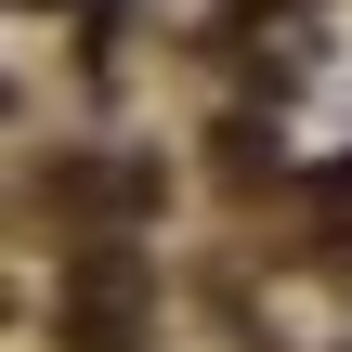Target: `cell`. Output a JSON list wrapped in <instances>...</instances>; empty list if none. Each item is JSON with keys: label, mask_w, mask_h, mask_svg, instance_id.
Segmentation results:
<instances>
[{"label": "cell", "mask_w": 352, "mask_h": 352, "mask_svg": "<svg viewBox=\"0 0 352 352\" xmlns=\"http://www.w3.org/2000/svg\"><path fill=\"white\" fill-rule=\"evenodd\" d=\"M131 314H144V261H118V248H104V261H78V274H65V340L118 352V340H131Z\"/></svg>", "instance_id": "1"}]
</instances>
